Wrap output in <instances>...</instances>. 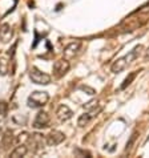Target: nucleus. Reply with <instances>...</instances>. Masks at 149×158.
I'll return each mask as SVG.
<instances>
[{"instance_id": "1", "label": "nucleus", "mask_w": 149, "mask_h": 158, "mask_svg": "<svg viewBox=\"0 0 149 158\" xmlns=\"http://www.w3.org/2000/svg\"><path fill=\"white\" fill-rule=\"evenodd\" d=\"M141 49H143V45H137V47H134L128 55H125V56H122V57L117 59L115 63L112 64L111 71L113 73H120V72H122L130 63H132L133 60H136V59L138 57V53H140V51H141Z\"/></svg>"}, {"instance_id": "2", "label": "nucleus", "mask_w": 149, "mask_h": 158, "mask_svg": "<svg viewBox=\"0 0 149 158\" xmlns=\"http://www.w3.org/2000/svg\"><path fill=\"white\" fill-rule=\"evenodd\" d=\"M48 101H49V94H48L47 92L35 90L28 96L27 105L29 108H32V109H39V108L44 106Z\"/></svg>"}, {"instance_id": "3", "label": "nucleus", "mask_w": 149, "mask_h": 158, "mask_svg": "<svg viewBox=\"0 0 149 158\" xmlns=\"http://www.w3.org/2000/svg\"><path fill=\"white\" fill-rule=\"evenodd\" d=\"M29 78H31V81H32L33 84H37V85H48V84H51V80H52L49 74L41 72L40 69H37L35 67L31 68Z\"/></svg>"}, {"instance_id": "4", "label": "nucleus", "mask_w": 149, "mask_h": 158, "mask_svg": "<svg viewBox=\"0 0 149 158\" xmlns=\"http://www.w3.org/2000/svg\"><path fill=\"white\" fill-rule=\"evenodd\" d=\"M100 112H101V106H99V105H96V106L91 108V109H87V112L84 113V114H81L80 117H79L77 125L81 126V128L83 126H85V125H88L89 121L92 120V118H95Z\"/></svg>"}, {"instance_id": "5", "label": "nucleus", "mask_w": 149, "mask_h": 158, "mask_svg": "<svg viewBox=\"0 0 149 158\" xmlns=\"http://www.w3.org/2000/svg\"><path fill=\"white\" fill-rule=\"evenodd\" d=\"M49 121H51L49 114L44 110H40L36 114V117H35L32 126L35 129H44L47 126H49Z\"/></svg>"}, {"instance_id": "6", "label": "nucleus", "mask_w": 149, "mask_h": 158, "mask_svg": "<svg viewBox=\"0 0 149 158\" xmlns=\"http://www.w3.org/2000/svg\"><path fill=\"white\" fill-rule=\"evenodd\" d=\"M69 61L67 59H60L57 61H55L53 64V73L56 77H63L65 73L69 71Z\"/></svg>"}, {"instance_id": "7", "label": "nucleus", "mask_w": 149, "mask_h": 158, "mask_svg": "<svg viewBox=\"0 0 149 158\" xmlns=\"http://www.w3.org/2000/svg\"><path fill=\"white\" fill-rule=\"evenodd\" d=\"M27 141L33 145V152H39L44 148V143H47L45 138L43 137L41 134L39 133H35V134H31V135H27Z\"/></svg>"}, {"instance_id": "8", "label": "nucleus", "mask_w": 149, "mask_h": 158, "mask_svg": "<svg viewBox=\"0 0 149 158\" xmlns=\"http://www.w3.org/2000/svg\"><path fill=\"white\" fill-rule=\"evenodd\" d=\"M65 139V135L64 133H61L60 130H52L49 134H47L45 137V141H47V145L49 146H56V145H60Z\"/></svg>"}, {"instance_id": "9", "label": "nucleus", "mask_w": 149, "mask_h": 158, "mask_svg": "<svg viewBox=\"0 0 149 158\" xmlns=\"http://www.w3.org/2000/svg\"><path fill=\"white\" fill-rule=\"evenodd\" d=\"M12 37H14V29H12L11 25L7 23L0 25V43L8 44L11 43Z\"/></svg>"}, {"instance_id": "10", "label": "nucleus", "mask_w": 149, "mask_h": 158, "mask_svg": "<svg viewBox=\"0 0 149 158\" xmlns=\"http://www.w3.org/2000/svg\"><path fill=\"white\" fill-rule=\"evenodd\" d=\"M72 116H73V112L67 106V105H60L57 108V110H56V117H57L59 121H61V122L71 120Z\"/></svg>"}, {"instance_id": "11", "label": "nucleus", "mask_w": 149, "mask_h": 158, "mask_svg": "<svg viewBox=\"0 0 149 158\" xmlns=\"http://www.w3.org/2000/svg\"><path fill=\"white\" fill-rule=\"evenodd\" d=\"M81 48V43H71L69 45H67L64 48V56H67V57H72V56H74L79 51H80Z\"/></svg>"}, {"instance_id": "12", "label": "nucleus", "mask_w": 149, "mask_h": 158, "mask_svg": "<svg viewBox=\"0 0 149 158\" xmlns=\"http://www.w3.org/2000/svg\"><path fill=\"white\" fill-rule=\"evenodd\" d=\"M28 153V148L25 146V145H19V146H16L14 150L11 152V154H10V157H12V158H17V157H25V154Z\"/></svg>"}, {"instance_id": "13", "label": "nucleus", "mask_w": 149, "mask_h": 158, "mask_svg": "<svg viewBox=\"0 0 149 158\" xmlns=\"http://www.w3.org/2000/svg\"><path fill=\"white\" fill-rule=\"evenodd\" d=\"M12 142H14V137H12V131L11 130H7L6 133H4L3 135V146L4 149H7V148H10Z\"/></svg>"}, {"instance_id": "14", "label": "nucleus", "mask_w": 149, "mask_h": 158, "mask_svg": "<svg viewBox=\"0 0 149 158\" xmlns=\"http://www.w3.org/2000/svg\"><path fill=\"white\" fill-rule=\"evenodd\" d=\"M136 76H137V72H132V73H130L129 76H128V77H126L125 80H124V82H122V84H121V86H120L121 89H125V88L128 86V85L130 84V82H132V81L134 80V78H136Z\"/></svg>"}, {"instance_id": "15", "label": "nucleus", "mask_w": 149, "mask_h": 158, "mask_svg": "<svg viewBox=\"0 0 149 158\" xmlns=\"http://www.w3.org/2000/svg\"><path fill=\"white\" fill-rule=\"evenodd\" d=\"M8 110V105L4 102V101H0V114L6 116V113Z\"/></svg>"}, {"instance_id": "16", "label": "nucleus", "mask_w": 149, "mask_h": 158, "mask_svg": "<svg viewBox=\"0 0 149 158\" xmlns=\"http://www.w3.org/2000/svg\"><path fill=\"white\" fill-rule=\"evenodd\" d=\"M8 72V65L4 64V60H0V74H6Z\"/></svg>"}, {"instance_id": "17", "label": "nucleus", "mask_w": 149, "mask_h": 158, "mask_svg": "<svg viewBox=\"0 0 149 158\" xmlns=\"http://www.w3.org/2000/svg\"><path fill=\"white\" fill-rule=\"evenodd\" d=\"M80 89L81 90H87V92H88V94H95L96 93V92H95V89H92V88H89V86H85V85H83V86H80Z\"/></svg>"}, {"instance_id": "18", "label": "nucleus", "mask_w": 149, "mask_h": 158, "mask_svg": "<svg viewBox=\"0 0 149 158\" xmlns=\"http://www.w3.org/2000/svg\"><path fill=\"white\" fill-rule=\"evenodd\" d=\"M144 60L149 61V47H148V49L145 51V55H144Z\"/></svg>"}]
</instances>
